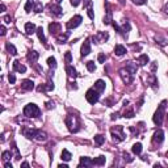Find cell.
<instances>
[{
	"label": "cell",
	"mask_w": 168,
	"mask_h": 168,
	"mask_svg": "<svg viewBox=\"0 0 168 168\" xmlns=\"http://www.w3.org/2000/svg\"><path fill=\"white\" fill-rule=\"evenodd\" d=\"M165 105H167V101H162V104L159 105V108L156 109L154 117H152V121H154L155 125L160 126L163 123V120H164V114H165Z\"/></svg>",
	"instance_id": "6da1fadb"
},
{
	"label": "cell",
	"mask_w": 168,
	"mask_h": 168,
	"mask_svg": "<svg viewBox=\"0 0 168 168\" xmlns=\"http://www.w3.org/2000/svg\"><path fill=\"white\" fill-rule=\"evenodd\" d=\"M24 116L37 118L41 116V109H39L36 104H28L25 108H24Z\"/></svg>",
	"instance_id": "7a4b0ae2"
},
{
	"label": "cell",
	"mask_w": 168,
	"mask_h": 168,
	"mask_svg": "<svg viewBox=\"0 0 168 168\" xmlns=\"http://www.w3.org/2000/svg\"><path fill=\"white\" fill-rule=\"evenodd\" d=\"M66 125L68 126V130H70L71 133H76V131L79 130V118L72 114L67 116V117H66Z\"/></svg>",
	"instance_id": "3957f363"
},
{
	"label": "cell",
	"mask_w": 168,
	"mask_h": 168,
	"mask_svg": "<svg viewBox=\"0 0 168 168\" xmlns=\"http://www.w3.org/2000/svg\"><path fill=\"white\" fill-rule=\"evenodd\" d=\"M110 133H112L113 141H114L116 143L122 142L123 139H125V133H123L122 126H114V127H112V129H110Z\"/></svg>",
	"instance_id": "277c9868"
},
{
	"label": "cell",
	"mask_w": 168,
	"mask_h": 168,
	"mask_svg": "<svg viewBox=\"0 0 168 168\" xmlns=\"http://www.w3.org/2000/svg\"><path fill=\"white\" fill-rule=\"evenodd\" d=\"M85 99H87V101L89 102V104H96L97 101H99V99H100V92H97L94 88H91V89H88L87 91V93H85Z\"/></svg>",
	"instance_id": "5b68a950"
},
{
	"label": "cell",
	"mask_w": 168,
	"mask_h": 168,
	"mask_svg": "<svg viewBox=\"0 0 168 168\" xmlns=\"http://www.w3.org/2000/svg\"><path fill=\"white\" fill-rule=\"evenodd\" d=\"M81 21H83L81 16H79V15L74 16V17L67 22V28H68V29H75V28H78V26L81 24Z\"/></svg>",
	"instance_id": "8992f818"
},
{
	"label": "cell",
	"mask_w": 168,
	"mask_h": 168,
	"mask_svg": "<svg viewBox=\"0 0 168 168\" xmlns=\"http://www.w3.org/2000/svg\"><path fill=\"white\" fill-rule=\"evenodd\" d=\"M108 38H109V34H108L106 32H99L96 36L92 37V41H93L94 43H100V42H105Z\"/></svg>",
	"instance_id": "52a82bcc"
},
{
	"label": "cell",
	"mask_w": 168,
	"mask_h": 168,
	"mask_svg": "<svg viewBox=\"0 0 168 168\" xmlns=\"http://www.w3.org/2000/svg\"><path fill=\"white\" fill-rule=\"evenodd\" d=\"M120 75H121V78H122V80L125 84H130L131 81H133V75H131L129 71H126L125 68L120 71Z\"/></svg>",
	"instance_id": "ba28073f"
},
{
	"label": "cell",
	"mask_w": 168,
	"mask_h": 168,
	"mask_svg": "<svg viewBox=\"0 0 168 168\" xmlns=\"http://www.w3.org/2000/svg\"><path fill=\"white\" fill-rule=\"evenodd\" d=\"M164 141V133H163V130H156L154 133V136H152V142L154 143H158V144H160L162 142Z\"/></svg>",
	"instance_id": "9c48e42d"
},
{
	"label": "cell",
	"mask_w": 168,
	"mask_h": 168,
	"mask_svg": "<svg viewBox=\"0 0 168 168\" xmlns=\"http://www.w3.org/2000/svg\"><path fill=\"white\" fill-rule=\"evenodd\" d=\"M89 52H91V41H89V39H85L84 43L81 45V55L85 57V55H88Z\"/></svg>",
	"instance_id": "30bf717a"
},
{
	"label": "cell",
	"mask_w": 168,
	"mask_h": 168,
	"mask_svg": "<svg viewBox=\"0 0 168 168\" xmlns=\"http://www.w3.org/2000/svg\"><path fill=\"white\" fill-rule=\"evenodd\" d=\"M21 133H22L24 136H26L28 139L34 138V135H36V130L32 127H22L21 129Z\"/></svg>",
	"instance_id": "8fae6325"
},
{
	"label": "cell",
	"mask_w": 168,
	"mask_h": 168,
	"mask_svg": "<svg viewBox=\"0 0 168 168\" xmlns=\"http://www.w3.org/2000/svg\"><path fill=\"white\" fill-rule=\"evenodd\" d=\"M62 30V26H60V24H58V22H51L49 25V32H50V34H58L59 32Z\"/></svg>",
	"instance_id": "7c38bea8"
},
{
	"label": "cell",
	"mask_w": 168,
	"mask_h": 168,
	"mask_svg": "<svg viewBox=\"0 0 168 168\" xmlns=\"http://www.w3.org/2000/svg\"><path fill=\"white\" fill-rule=\"evenodd\" d=\"M13 70L16 71V72H20V74H24L26 71V67L24 64H21L20 60H15L13 62Z\"/></svg>",
	"instance_id": "4fadbf2b"
},
{
	"label": "cell",
	"mask_w": 168,
	"mask_h": 168,
	"mask_svg": "<svg viewBox=\"0 0 168 168\" xmlns=\"http://www.w3.org/2000/svg\"><path fill=\"white\" fill-rule=\"evenodd\" d=\"M38 57H39V52H37L36 50H32V51H29L28 55H26L28 60H29V62H32V63H36L37 59H38Z\"/></svg>",
	"instance_id": "5bb4252c"
},
{
	"label": "cell",
	"mask_w": 168,
	"mask_h": 168,
	"mask_svg": "<svg viewBox=\"0 0 168 168\" xmlns=\"http://www.w3.org/2000/svg\"><path fill=\"white\" fill-rule=\"evenodd\" d=\"M91 165H93V160L91 159V158H80V164H79V167H91Z\"/></svg>",
	"instance_id": "9a60e30c"
},
{
	"label": "cell",
	"mask_w": 168,
	"mask_h": 168,
	"mask_svg": "<svg viewBox=\"0 0 168 168\" xmlns=\"http://www.w3.org/2000/svg\"><path fill=\"white\" fill-rule=\"evenodd\" d=\"M49 8H50V10H51V13H54L55 16H60V15H62V10L63 9L60 8L59 4H50Z\"/></svg>",
	"instance_id": "2e32d148"
},
{
	"label": "cell",
	"mask_w": 168,
	"mask_h": 168,
	"mask_svg": "<svg viewBox=\"0 0 168 168\" xmlns=\"http://www.w3.org/2000/svg\"><path fill=\"white\" fill-rule=\"evenodd\" d=\"M21 88H22L24 91H32V89L34 88V83L32 80H24L22 83H21Z\"/></svg>",
	"instance_id": "e0dca14e"
},
{
	"label": "cell",
	"mask_w": 168,
	"mask_h": 168,
	"mask_svg": "<svg viewBox=\"0 0 168 168\" xmlns=\"http://www.w3.org/2000/svg\"><path fill=\"white\" fill-rule=\"evenodd\" d=\"M34 138H36L37 141H39V142H43V141L47 139V134L45 133V131H42V130H36V135H34Z\"/></svg>",
	"instance_id": "ac0fdd59"
},
{
	"label": "cell",
	"mask_w": 168,
	"mask_h": 168,
	"mask_svg": "<svg viewBox=\"0 0 168 168\" xmlns=\"http://www.w3.org/2000/svg\"><path fill=\"white\" fill-rule=\"evenodd\" d=\"M25 33H26V34H33V33H37L36 25H34L33 22H26V24H25Z\"/></svg>",
	"instance_id": "d6986e66"
},
{
	"label": "cell",
	"mask_w": 168,
	"mask_h": 168,
	"mask_svg": "<svg viewBox=\"0 0 168 168\" xmlns=\"http://www.w3.org/2000/svg\"><path fill=\"white\" fill-rule=\"evenodd\" d=\"M114 54L118 55V57H122L123 54H126V47L122 46V45H116V47H114Z\"/></svg>",
	"instance_id": "ffe728a7"
},
{
	"label": "cell",
	"mask_w": 168,
	"mask_h": 168,
	"mask_svg": "<svg viewBox=\"0 0 168 168\" xmlns=\"http://www.w3.org/2000/svg\"><path fill=\"white\" fill-rule=\"evenodd\" d=\"M51 89H54V84H52L51 81H49V83H46V84H42V85L38 87V92L51 91Z\"/></svg>",
	"instance_id": "44dd1931"
},
{
	"label": "cell",
	"mask_w": 168,
	"mask_h": 168,
	"mask_svg": "<svg viewBox=\"0 0 168 168\" xmlns=\"http://www.w3.org/2000/svg\"><path fill=\"white\" fill-rule=\"evenodd\" d=\"M94 89H96L97 92H104L105 91V81L104 80H97L96 83H94Z\"/></svg>",
	"instance_id": "7402d4cb"
},
{
	"label": "cell",
	"mask_w": 168,
	"mask_h": 168,
	"mask_svg": "<svg viewBox=\"0 0 168 168\" xmlns=\"http://www.w3.org/2000/svg\"><path fill=\"white\" fill-rule=\"evenodd\" d=\"M66 72H67V75L70 76V78H74V79H75L76 76H78V74H76V70L72 67V66H70V64L66 66Z\"/></svg>",
	"instance_id": "603a6c76"
},
{
	"label": "cell",
	"mask_w": 168,
	"mask_h": 168,
	"mask_svg": "<svg viewBox=\"0 0 168 168\" xmlns=\"http://www.w3.org/2000/svg\"><path fill=\"white\" fill-rule=\"evenodd\" d=\"M125 70L129 71L131 75H134V74H136V64H135V63H133V62H127Z\"/></svg>",
	"instance_id": "cb8c5ba5"
},
{
	"label": "cell",
	"mask_w": 168,
	"mask_h": 168,
	"mask_svg": "<svg viewBox=\"0 0 168 168\" xmlns=\"http://www.w3.org/2000/svg\"><path fill=\"white\" fill-rule=\"evenodd\" d=\"M148 55L147 54H142V55H139V58H138V63L141 66H146L147 63H148Z\"/></svg>",
	"instance_id": "d4e9b609"
},
{
	"label": "cell",
	"mask_w": 168,
	"mask_h": 168,
	"mask_svg": "<svg viewBox=\"0 0 168 168\" xmlns=\"http://www.w3.org/2000/svg\"><path fill=\"white\" fill-rule=\"evenodd\" d=\"M37 34H38L39 41H42V43H45V46H46V37H45V34H43V29H42V26H39V28L37 29Z\"/></svg>",
	"instance_id": "484cf974"
},
{
	"label": "cell",
	"mask_w": 168,
	"mask_h": 168,
	"mask_svg": "<svg viewBox=\"0 0 168 168\" xmlns=\"http://www.w3.org/2000/svg\"><path fill=\"white\" fill-rule=\"evenodd\" d=\"M71 159H72L71 152L68 151V150H63L62 151V160H64V162H70Z\"/></svg>",
	"instance_id": "4316f807"
},
{
	"label": "cell",
	"mask_w": 168,
	"mask_h": 168,
	"mask_svg": "<svg viewBox=\"0 0 168 168\" xmlns=\"http://www.w3.org/2000/svg\"><path fill=\"white\" fill-rule=\"evenodd\" d=\"M68 37H70V32H67V33H64V34H59V36L57 37V41L59 42V43H64Z\"/></svg>",
	"instance_id": "83f0119b"
},
{
	"label": "cell",
	"mask_w": 168,
	"mask_h": 168,
	"mask_svg": "<svg viewBox=\"0 0 168 168\" xmlns=\"http://www.w3.org/2000/svg\"><path fill=\"white\" fill-rule=\"evenodd\" d=\"M131 150H133V152L135 155H141L142 154V144L141 143H134Z\"/></svg>",
	"instance_id": "f1b7e54d"
},
{
	"label": "cell",
	"mask_w": 168,
	"mask_h": 168,
	"mask_svg": "<svg viewBox=\"0 0 168 168\" xmlns=\"http://www.w3.org/2000/svg\"><path fill=\"white\" fill-rule=\"evenodd\" d=\"M105 164V156H99V158H94L93 160V165H104Z\"/></svg>",
	"instance_id": "f546056e"
},
{
	"label": "cell",
	"mask_w": 168,
	"mask_h": 168,
	"mask_svg": "<svg viewBox=\"0 0 168 168\" xmlns=\"http://www.w3.org/2000/svg\"><path fill=\"white\" fill-rule=\"evenodd\" d=\"M5 47H7V50H8V52H9V54H12V55H16V54H17V50H16V47L13 46L10 42H8V43L5 45Z\"/></svg>",
	"instance_id": "4dcf8cb0"
},
{
	"label": "cell",
	"mask_w": 168,
	"mask_h": 168,
	"mask_svg": "<svg viewBox=\"0 0 168 168\" xmlns=\"http://www.w3.org/2000/svg\"><path fill=\"white\" fill-rule=\"evenodd\" d=\"M123 117L125 118H131V117H134V109L131 106H129L127 109L123 112Z\"/></svg>",
	"instance_id": "1f68e13d"
},
{
	"label": "cell",
	"mask_w": 168,
	"mask_h": 168,
	"mask_svg": "<svg viewBox=\"0 0 168 168\" xmlns=\"http://www.w3.org/2000/svg\"><path fill=\"white\" fill-rule=\"evenodd\" d=\"M105 142V136H102V135H94V143L97 144V146H101L102 143Z\"/></svg>",
	"instance_id": "d6a6232c"
},
{
	"label": "cell",
	"mask_w": 168,
	"mask_h": 168,
	"mask_svg": "<svg viewBox=\"0 0 168 168\" xmlns=\"http://www.w3.org/2000/svg\"><path fill=\"white\" fill-rule=\"evenodd\" d=\"M33 10L36 13H39L43 10V5H42V3H34V7H33Z\"/></svg>",
	"instance_id": "836d02e7"
},
{
	"label": "cell",
	"mask_w": 168,
	"mask_h": 168,
	"mask_svg": "<svg viewBox=\"0 0 168 168\" xmlns=\"http://www.w3.org/2000/svg\"><path fill=\"white\" fill-rule=\"evenodd\" d=\"M85 66H87V68H88L89 72H93V71L96 70V66H94V62H93V60H88V62L85 63Z\"/></svg>",
	"instance_id": "e575fe53"
},
{
	"label": "cell",
	"mask_w": 168,
	"mask_h": 168,
	"mask_svg": "<svg viewBox=\"0 0 168 168\" xmlns=\"http://www.w3.org/2000/svg\"><path fill=\"white\" fill-rule=\"evenodd\" d=\"M1 158H3V160H4V162H8V160L12 158V152H10V151H3Z\"/></svg>",
	"instance_id": "d590c367"
},
{
	"label": "cell",
	"mask_w": 168,
	"mask_h": 168,
	"mask_svg": "<svg viewBox=\"0 0 168 168\" xmlns=\"http://www.w3.org/2000/svg\"><path fill=\"white\" fill-rule=\"evenodd\" d=\"M47 64H49V67H51V68L57 67V60H55V58L54 57H50L49 59H47Z\"/></svg>",
	"instance_id": "8d00e7d4"
},
{
	"label": "cell",
	"mask_w": 168,
	"mask_h": 168,
	"mask_svg": "<svg viewBox=\"0 0 168 168\" xmlns=\"http://www.w3.org/2000/svg\"><path fill=\"white\" fill-rule=\"evenodd\" d=\"M32 7H34V1L33 0H28L26 1V4H25V12H30L32 10Z\"/></svg>",
	"instance_id": "74e56055"
},
{
	"label": "cell",
	"mask_w": 168,
	"mask_h": 168,
	"mask_svg": "<svg viewBox=\"0 0 168 168\" xmlns=\"http://www.w3.org/2000/svg\"><path fill=\"white\" fill-rule=\"evenodd\" d=\"M123 160H125V162H127V163H131L134 159L131 158L130 154H127V152H123Z\"/></svg>",
	"instance_id": "f35d334b"
},
{
	"label": "cell",
	"mask_w": 168,
	"mask_h": 168,
	"mask_svg": "<svg viewBox=\"0 0 168 168\" xmlns=\"http://www.w3.org/2000/svg\"><path fill=\"white\" fill-rule=\"evenodd\" d=\"M125 32H126V33H127V32H130V24H129L127 21H126V22L122 25V33H125Z\"/></svg>",
	"instance_id": "ab89813d"
},
{
	"label": "cell",
	"mask_w": 168,
	"mask_h": 168,
	"mask_svg": "<svg viewBox=\"0 0 168 168\" xmlns=\"http://www.w3.org/2000/svg\"><path fill=\"white\" fill-rule=\"evenodd\" d=\"M64 58H66V62H67V63H71V62H72V55H71V52H70V51L66 52Z\"/></svg>",
	"instance_id": "60d3db41"
},
{
	"label": "cell",
	"mask_w": 168,
	"mask_h": 168,
	"mask_svg": "<svg viewBox=\"0 0 168 168\" xmlns=\"http://www.w3.org/2000/svg\"><path fill=\"white\" fill-rule=\"evenodd\" d=\"M105 59H106L105 54H104V52H100V54H99V63H104Z\"/></svg>",
	"instance_id": "b9f144b4"
},
{
	"label": "cell",
	"mask_w": 168,
	"mask_h": 168,
	"mask_svg": "<svg viewBox=\"0 0 168 168\" xmlns=\"http://www.w3.org/2000/svg\"><path fill=\"white\" fill-rule=\"evenodd\" d=\"M8 80H9V83H10V84H15V81H16V76L13 75V74H9V75H8Z\"/></svg>",
	"instance_id": "7bdbcfd3"
},
{
	"label": "cell",
	"mask_w": 168,
	"mask_h": 168,
	"mask_svg": "<svg viewBox=\"0 0 168 168\" xmlns=\"http://www.w3.org/2000/svg\"><path fill=\"white\" fill-rule=\"evenodd\" d=\"M3 21H4L5 24H10V16H4V18H3Z\"/></svg>",
	"instance_id": "ee69618b"
},
{
	"label": "cell",
	"mask_w": 168,
	"mask_h": 168,
	"mask_svg": "<svg viewBox=\"0 0 168 168\" xmlns=\"http://www.w3.org/2000/svg\"><path fill=\"white\" fill-rule=\"evenodd\" d=\"M0 33H1V36H5V33H7V29H5L4 25L0 26Z\"/></svg>",
	"instance_id": "f6af8a7d"
},
{
	"label": "cell",
	"mask_w": 168,
	"mask_h": 168,
	"mask_svg": "<svg viewBox=\"0 0 168 168\" xmlns=\"http://www.w3.org/2000/svg\"><path fill=\"white\" fill-rule=\"evenodd\" d=\"M80 1L81 0H71V4H72L74 7H78V5L80 4Z\"/></svg>",
	"instance_id": "bcb514c9"
},
{
	"label": "cell",
	"mask_w": 168,
	"mask_h": 168,
	"mask_svg": "<svg viewBox=\"0 0 168 168\" xmlns=\"http://www.w3.org/2000/svg\"><path fill=\"white\" fill-rule=\"evenodd\" d=\"M156 67H158V63L156 62H152V64H151V71H152V72H155V71H156Z\"/></svg>",
	"instance_id": "7dc6e473"
},
{
	"label": "cell",
	"mask_w": 168,
	"mask_h": 168,
	"mask_svg": "<svg viewBox=\"0 0 168 168\" xmlns=\"http://www.w3.org/2000/svg\"><path fill=\"white\" fill-rule=\"evenodd\" d=\"M134 3H135V4H138V5H142V4H144V3H146V0H134Z\"/></svg>",
	"instance_id": "c3c4849f"
},
{
	"label": "cell",
	"mask_w": 168,
	"mask_h": 168,
	"mask_svg": "<svg viewBox=\"0 0 168 168\" xmlns=\"http://www.w3.org/2000/svg\"><path fill=\"white\" fill-rule=\"evenodd\" d=\"M46 105H47V106H46L47 109H51V108H54V102H47Z\"/></svg>",
	"instance_id": "681fc988"
},
{
	"label": "cell",
	"mask_w": 168,
	"mask_h": 168,
	"mask_svg": "<svg viewBox=\"0 0 168 168\" xmlns=\"http://www.w3.org/2000/svg\"><path fill=\"white\" fill-rule=\"evenodd\" d=\"M4 167H5V168H12V164H10V163H8V162H5Z\"/></svg>",
	"instance_id": "f907efd6"
},
{
	"label": "cell",
	"mask_w": 168,
	"mask_h": 168,
	"mask_svg": "<svg viewBox=\"0 0 168 168\" xmlns=\"http://www.w3.org/2000/svg\"><path fill=\"white\" fill-rule=\"evenodd\" d=\"M21 167H24V168L29 167V163H28V162H24V163H22V164H21Z\"/></svg>",
	"instance_id": "816d5d0a"
},
{
	"label": "cell",
	"mask_w": 168,
	"mask_h": 168,
	"mask_svg": "<svg viewBox=\"0 0 168 168\" xmlns=\"http://www.w3.org/2000/svg\"><path fill=\"white\" fill-rule=\"evenodd\" d=\"M117 117H118V113H113L112 114V120H116Z\"/></svg>",
	"instance_id": "f5cc1de1"
},
{
	"label": "cell",
	"mask_w": 168,
	"mask_h": 168,
	"mask_svg": "<svg viewBox=\"0 0 168 168\" xmlns=\"http://www.w3.org/2000/svg\"><path fill=\"white\" fill-rule=\"evenodd\" d=\"M164 12H165V13H167V15H168V3H167V4L164 5Z\"/></svg>",
	"instance_id": "db71d44e"
},
{
	"label": "cell",
	"mask_w": 168,
	"mask_h": 168,
	"mask_svg": "<svg viewBox=\"0 0 168 168\" xmlns=\"http://www.w3.org/2000/svg\"><path fill=\"white\" fill-rule=\"evenodd\" d=\"M123 105H125V106H127V105H129V100H123Z\"/></svg>",
	"instance_id": "11a10c76"
},
{
	"label": "cell",
	"mask_w": 168,
	"mask_h": 168,
	"mask_svg": "<svg viewBox=\"0 0 168 168\" xmlns=\"http://www.w3.org/2000/svg\"><path fill=\"white\" fill-rule=\"evenodd\" d=\"M0 9H1V10H5V5L1 4V5H0Z\"/></svg>",
	"instance_id": "9f6ffc18"
},
{
	"label": "cell",
	"mask_w": 168,
	"mask_h": 168,
	"mask_svg": "<svg viewBox=\"0 0 168 168\" xmlns=\"http://www.w3.org/2000/svg\"><path fill=\"white\" fill-rule=\"evenodd\" d=\"M59 168H67V164H60Z\"/></svg>",
	"instance_id": "6f0895ef"
},
{
	"label": "cell",
	"mask_w": 168,
	"mask_h": 168,
	"mask_svg": "<svg viewBox=\"0 0 168 168\" xmlns=\"http://www.w3.org/2000/svg\"><path fill=\"white\" fill-rule=\"evenodd\" d=\"M55 3H57V4H60V3H62V0H55Z\"/></svg>",
	"instance_id": "680465c9"
},
{
	"label": "cell",
	"mask_w": 168,
	"mask_h": 168,
	"mask_svg": "<svg viewBox=\"0 0 168 168\" xmlns=\"http://www.w3.org/2000/svg\"><path fill=\"white\" fill-rule=\"evenodd\" d=\"M165 156H167V158H168V151H167V154H165Z\"/></svg>",
	"instance_id": "91938a15"
}]
</instances>
